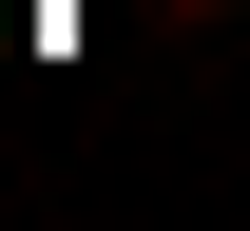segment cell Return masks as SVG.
Masks as SVG:
<instances>
[{"label": "cell", "mask_w": 250, "mask_h": 231, "mask_svg": "<svg viewBox=\"0 0 250 231\" xmlns=\"http://www.w3.org/2000/svg\"><path fill=\"white\" fill-rule=\"evenodd\" d=\"M212 20H250V0H154V39H212Z\"/></svg>", "instance_id": "1"}]
</instances>
